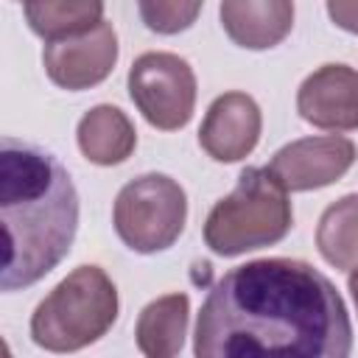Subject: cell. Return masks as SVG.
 Segmentation results:
<instances>
[{
  "instance_id": "7c38bea8",
  "label": "cell",
  "mask_w": 358,
  "mask_h": 358,
  "mask_svg": "<svg viewBox=\"0 0 358 358\" xmlns=\"http://www.w3.org/2000/svg\"><path fill=\"white\" fill-rule=\"evenodd\" d=\"M76 140L92 165H120L134 154L137 131L129 115L112 103H98L78 120Z\"/></svg>"
},
{
  "instance_id": "8992f818",
  "label": "cell",
  "mask_w": 358,
  "mask_h": 358,
  "mask_svg": "<svg viewBox=\"0 0 358 358\" xmlns=\"http://www.w3.org/2000/svg\"><path fill=\"white\" fill-rule=\"evenodd\" d=\"M129 95L140 115L159 131L185 129L196 109V73L187 59L148 50L129 67Z\"/></svg>"
},
{
  "instance_id": "6da1fadb",
  "label": "cell",
  "mask_w": 358,
  "mask_h": 358,
  "mask_svg": "<svg viewBox=\"0 0 358 358\" xmlns=\"http://www.w3.org/2000/svg\"><path fill=\"white\" fill-rule=\"evenodd\" d=\"M352 322L330 277L305 260L260 257L207 291L193 358H350Z\"/></svg>"
},
{
  "instance_id": "52a82bcc",
  "label": "cell",
  "mask_w": 358,
  "mask_h": 358,
  "mask_svg": "<svg viewBox=\"0 0 358 358\" xmlns=\"http://www.w3.org/2000/svg\"><path fill=\"white\" fill-rule=\"evenodd\" d=\"M358 148L344 134L302 137L282 145L268 159V173L291 193L319 190L338 182L355 162Z\"/></svg>"
},
{
  "instance_id": "5bb4252c",
  "label": "cell",
  "mask_w": 358,
  "mask_h": 358,
  "mask_svg": "<svg viewBox=\"0 0 358 358\" xmlns=\"http://www.w3.org/2000/svg\"><path fill=\"white\" fill-rule=\"evenodd\" d=\"M28 28L45 42L84 34L103 22V3L98 0H39L22 3Z\"/></svg>"
},
{
  "instance_id": "8fae6325",
  "label": "cell",
  "mask_w": 358,
  "mask_h": 358,
  "mask_svg": "<svg viewBox=\"0 0 358 358\" xmlns=\"http://www.w3.org/2000/svg\"><path fill=\"white\" fill-rule=\"evenodd\" d=\"M227 36L246 50L280 45L294 25V3L288 0H224L218 6Z\"/></svg>"
},
{
  "instance_id": "9a60e30c",
  "label": "cell",
  "mask_w": 358,
  "mask_h": 358,
  "mask_svg": "<svg viewBox=\"0 0 358 358\" xmlns=\"http://www.w3.org/2000/svg\"><path fill=\"white\" fill-rule=\"evenodd\" d=\"M316 246L330 266L341 271L358 268V193L341 196L322 213Z\"/></svg>"
},
{
  "instance_id": "ba28073f",
  "label": "cell",
  "mask_w": 358,
  "mask_h": 358,
  "mask_svg": "<svg viewBox=\"0 0 358 358\" xmlns=\"http://www.w3.org/2000/svg\"><path fill=\"white\" fill-rule=\"evenodd\" d=\"M117 34L112 22L103 20L84 34L45 42L42 64L56 87L81 92L109 78V73L117 64Z\"/></svg>"
},
{
  "instance_id": "3957f363",
  "label": "cell",
  "mask_w": 358,
  "mask_h": 358,
  "mask_svg": "<svg viewBox=\"0 0 358 358\" xmlns=\"http://www.w3.org/2000/svg\"><path fill=\"white\" fill-rule=\"evenodd\" d=\"M294 224L288 190L268 168L249 165L241 171L229 196L218 199L204 221V243L221 257H238L252 249L280 243Z\"/></svg>"
},
{
  "instance_id": "5b68a950",
  "label": "cell",
  "mask_w": 358,
  "mask_h": 358,
  "mask_svg": "<svg viewBox=\"0 0 358 358\" xmlns=\"http://www.w3.org/2000/svg\"><path fill=\"white\" fill-rule=\"evenodd\" d=\"M187 221V196L165 173H143L126 182L112 207L117 238L137 255H154L176 243Z\"/></svg>"
},
{
  "instance_id": "2e32d148",
  "label": "cell",
  "mask_w": 358,
  "mask_h": 358,
  "mask_svg": "<svg viewBox=\"0 0 358 358\" xmlns=\"http://www.w3.org/2000/svg\"><path fill=\"white\" fill-rule=\"evenodd\" d=\"M137 11L143 22L157 34H179L190 28L201 11V3H185V0H143L137 3Z\"/></svg>"
},
{
  "instance_id": "e0dca14e",
  "label": "cell",
  "mask_w": 358,
  "mask_h": 358,
  "mask_svg": "<svg viewBox=\"0 0 358 358\" xmlns=\"http://www.w3.org/2000/svg\"><path fill=\"white\" fill-rule=\"evenodd\" d=\"M327 14L338 28H344L350 34H358V3L355 0H330Z\"/></svg>"
},
{
  "instance_id": "4fadbf2b",
  "label": "cell",
  "mask_w": 358,
  "mask_h": 358,
  "mask_svg": "<svg viewBox=\"0 0 358 358\" xmlns=\"http://www.w3.org/2000/svg\"><path fill=\"white\" fill-rule=\"evenodd\" d=\"M187 319H190V299L182 291L148 302L134 324L137 350L145 358H176L185 344Z\"/></svg>"
},
{
  "instance_id": "ac0fdd59",
  "label": "cell",
  "mask_w": 358,
  "mask_h": 358,
  "mask_svg": "<svg viewBox=\"0 0 358 358\" xmlns=\"http://www.w3.org/2000/svg\"><path fill=\"white\" fill-rule=\"evenodd\" d=\"M347 285H350V294H352V299H355V308H358V268H355V271H350V280H347Z\"/></svg>"
},
{
  "instance_id": "277c9868",
  "label": "cell",
  "mask_w": 358,
  "mask_h": 358,
  "mask_svg": "<svg viewBox=\"0 0 358 358\" xmlns=\"http://www.w3.org/2000/svg\"><path fill=\"white\" fill-rule=\"evenodd\" d=\"M117 288L101 266L73 268L31 313V341L48 352H78L117 319Z\"/></svg>"
},
{
  "instance_id": "30bf717a",
  "label": "cell",
  "mask_w": 358,
  "mask_h": 358,
  "mask_svg": "<svg viewBox=\"0 0 358 358\" xmlns=\"http://www.w3.org/2000/svg\"><path fill=\"white\" fill-rule=\"evenodd\" d=\"M263 115L252 95L246 92H224L218 95L199 129V145L215 162H238L249 157L260 140Z\"/></svg>"
},
{
  "instance_id": "7a4b0ae2",
  "label": "cell",
  "mask_w": 358,
  "mask_h": 358,
  "mask_svg": "<svg viewBox=\"0 0 358 358\" xmlns=\"http://www.w3.org/2000/svg\"><path fill=\"white\" fill-rule=\"evenodd\" d=\"M0 218L6 232L0 288L20 291L50 274L78 229V193L67 168L45 148L3 137Z\"/></svg>"
},
{
  "instance_id": "9c48e42d",
  "label": "cell",
  "mask_w": 358,
  "mask_h": 358,
  "mask_svg": "<svg viewBox=\"0 0 358 358\" xmlns=\"http://www.w3.org/2000/svg\"><path fill=\"white\" fill-rule=\"evenodd\" d=\"M296 112L316 129H358V70L350 64H322L296 90Z\"/></svg>"
}]
</instances>
